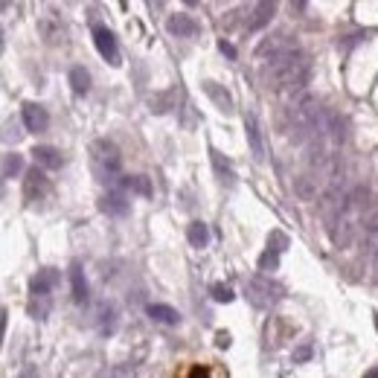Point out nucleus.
I'll return each instance as SVG.
<instances>
[{
	"label": "nucleus",
	"instance_id": "f257e3e1",
	"mask_svg": "<svg viewBox=\"0 0 378 378\" xmlns=\"http://www.w3.org/2000/svg\"><path fill=\"white\" fill-rule=\"evenodd\" d=\"M309 55L303 50H285L280 55L271 58V65L265 67V82L271 90H288V93H297L309 85Z\"/></svg>",
	"mask_w": 378,
	"mask_h": 378
},
{
	"label": "nucleus",
	"instance_id": "f03ea898",
	"mask_svg": "<svg viewBox=\"0 0 378 378\" xmlns=\"http://www.w3.org/2000/svg\"><path fill=\"white\" fill-rule=\"evenodd\" d=\"M90 161L99 181H119V169H123V154H119L116 143L111 140H96L90 146Z\"/></svg>",
	"mask_w": 378,
	"mask_h": 378
},
{
	"label": "nucleus",
	"instance_id": "7ed1b4c3",
	"mask_svg": "<svg viewBox=\"0 0 378 378\" xmlns=\"http://www.w3.org/2000/svg\"><path fill=\"white\" fill-rule=\"evenodd\" d=\"M248 300L256 309H271L274 303L283 300V285H276L268 276H253L248 283Z\"/></svg>",
	"mask_w": 378,
	"mask_h": 378
},
{
	"label": "nucleus",
	"instance_id": "20e7f679",
	"mask_svg": "<svg viewBox=\"0 0 378 378\" xmlns=\"http://www.w3.org/2000/svg\"><path fill=\"white\" fill-rule=\"evenodd\" d=\"M53 192V184H50V177H47V169L44 166H32L24 177V201L27 204H38V201H44V198Z\"/></svg>",
	"mask_w": 378,
	"mask_h": 378
},
{
	"label": "nucleus",
	"instance_id": "39448f33",
	"mask_svg": "<svg viewBox=\"0 0 378 378\" xmlns=\"http://www.w3.org/2000/svg\"><path fill=\"white\" fill-rule=\"evenodd\" d=\"M329 233H332V245L335 248H349L352 242H355V233H358V224H355V218L349 215V212H344L337 222L329 227Z\"/></svg>",
	"mask_w": 378,
	"mask_h": 378
},
{
	"label": "nucleus",
	"instance_id": "423d86ee",
	"mask_svg": "<svg viewBox=\"0 0 378 378\" xmlns=\"http://www.w3.org/2000/svg\"><path fill=\"white\" fill-rule=\"evenodd\" d=\"M93 44L99 50V55L105 58L111 65H119V55H116V41H114V32L108 27H93Z\"/></svg>",
	"mask_w": 378,
	"mask_h": 378
},
{
	"label": "nucleus",
	"instance_id": "0eeeda50",
	"mask_svg": "<svg viewBox=\"0 0 378 378\" xmlns=\"http://www.w3.org/2000/svg\"><path fill=\"white\" fill-rule=\"evenodd\" d=\"M24 126H27V131H35V134L47 131V128H50V114H47V108L35 105V102H27V105H24Z\"/></svg>",
	"mask_w": 378,
	"mask_h": 378
},
{
	"label": "nucleus",
	"instance_id": "6e6552de",
	"mask_svg": "<svg viewBox=\"0 0 378 378\" xmlns=\"http://www.w3.org/2000/svg\"><path fill=\"white\" fill-rule=\"evenodd\" d=\"M201 85H204V93L212 99V105H215L218 111L233 114L236 102H233V96H230V90H227V88H222L218 82H212V79H207V82H201Z\"/></svg>",
	"mask_w": 378,
	"mask_h": 378
},
{
	"label": "nucleus",
	"instance_id": "1a4fd4ad",
	"mask_svg": "<svg viewBox=\"0 0 378 378\" xmlns=\"http://www.w3.org/2000/svg\"><path fill=\"white\" fill-rule=\"evenodd\" d=\"M38 32H41V38L47 44H53V47L65 41V24L58 21L55 15H44L41 21H38Z\"/></svg>",
	"mask_w": 378,
	"mask_h": 378
},
{
	"label": "nucleus",
	"instance_id": "9d476101",
	"mask_svg": "<svg viewBox=\"0 0 378 378\" xmlns=\"http://www.w3.org/2000/svg\"><path fill=\"white\" fill-rule=\"evenodd\" d=\"M58 285V271L55 268H41L38 271L32 280H29V291L32 294H44V297H50V291Z\"/></svg>",
	"mask_w": 378,
	"mask_h": 378
},
{
	"label": "nucleus",
	"instance_id": "9b49d317",
	"mask_svg": "<svg viewBox=\"0 0 378 378\" xmlns=\"http://www.w3.org/2000/svg\"><path fill=\"white\" fill-rule=\"evenodd\" d=\"M166 29H169L172 35H177V38H195L201 27H198L189 15H181V12H177V15H172L169 21H166Z\"/></svg>",
	"mask_w": 378,
	"mask_h": 378
},
{
	"label": "nucleus",
	"instance_id": "f8f14e48",
	"mask_svg": "<svg viewBox=\"0 0 378 378\" xmlns=\"http://www.w3.org/2000/svg\"><path fill=\"white\" fill-rule=\"evenodd\" d=\"M99 210L108 212V215H126L128 212V198L123 189H111L108 195H102V201H99Z\"/></svg>",
	"mask_w": 378,
	"mask_h": 378
},
{
	"label": "nucleus",
	"instance_id": "ddd939ff",
	"mask_svg": "<svg viewBox=\"0 0 378 378\" xmlns=\"http://www.w3.org/2000/svg\"><path fill=\"white\" fill-rule=\"evenodd\" d=\"M274 12H276V0H259V6L253 9V18L248 21V29H265L268 24H271V18H274Z\"/></svg>",
	"mask_w": 378,
	"mask_h": 378
},
{
	"label": "nucleus",
	"instance_id": "4468645a",
	"mask_svg": "<svg viewBox=\"0 0 378 378\" xmlns=\"http://www.w3.org/2000/svg\"><path fill=\"white\" fill-rule=\"evenodd\" d=\"M32 157H35V163L38 166H44V169H62V163H65V157L58 154L53 146H35L32 149Z\"/></svg>",
	"mask_w": 378,
	"mask_h": 378
},
{
	"label": "nucleus",
	"instance_id": "2eb2a0df",
	"mask_svg": "<svg viewBox=\"0 0 378 378\" xmlns=\"http://www.w3.org/2000/svg\"><path fill=\"white\" fill-rule=\"evenodd\" d=\"M245 134H248V143H250V154L256 161L265 157V146H262V137H259V126H256V116H245Z\"/></svg>",
	"mask_w": 378,
	"mask_h": 378
},
{
	"label": "nucleus",
	"instance_id": "dca6fc26",
	"mask_svg": "<svg viewBox=\"0 0 378 378\" xmlns=\"http://www.w3.org/2000/svg\"><path fill=\"white\" fill-rule=\"evenodd\" d=\"M210 161H212V169H215V175H218V181L227 184V187H236V172H233L230 161H224V157H222V151L210 149Z\"/></svg>",
	"mask_w": 378,
	"mask_h": 378
},
{
	"label": "nucleus",
	"instance_id": "f3484780",
	"mask_svg": "<svg viewBox=\"0 0 378 378\" xmlns=\"http://www.w3.org/2000/svg\"><path fill=\"white\" fill-rule=\"evenodd\" d=\"M149 317L157 323H166V326H175V323H181V314H177L172 306H163V303H151L149 306Z\"/></svg>",
	"mask_w": 378,
	"mask_h": 378
},
{
	"label": "nucleus",
	"instance_id": "a211bd4d",
	"mask_svg": "<svg viewBox=\"0 0 378 378\" xmlns=\"http://www.w3.org/2000/svg\"><path fill=\"white\" fill-rule=\"evenodd\" d=\"M326 134L332 137V143H335V146H344V140H346V119H344L341 114H332V111H329Z\"/></svg>",
	"mask_w": 378,
	"mask_h": 378
},
{
	"label": "nucleus",
	"instance_id": "6ab92c4d",
	"mask_svg": "<svg viewBox=\"0 0 378 378\" xmlns=\"http://www.w3.org/2000/svg\"><path fill=\"white\" fill-rule=\"evenodd\" d=\"M285 50H291V44H288V35H274V38H265V41L256 47V53L259 55H280V53H285Z\"/></svg>",
	"mask_w": 378,
	"mask_h": 378
},
{
	"label": "nucleus",
	"instance_id": "aec40b11",
	"mask_svg": "<svg viewBox=\"0 0 378 378\" xmlns=\"http://www.w3.org/2000/svg\"><path fill=\"white\" fill-rule=\"evenodd\" d=\"M70 88H73V93H79V96H85L88 90H90V73L82 67V65H76V67H70Z\"/></svg>",
	"mask_w": 378,
	"mask_h": 378
},
{
	"label": "nucleus",
	"instance_id": "412c9836",
	"mask_svg": "<svg viewBox=\"0 0 378 378\" xmlns=\"http://www.w3.org/2000/svg\"><path fill=\"white\" fill-rule=\"evenodd\" d=\"M70 285H73V303H88V283H85V274L79 271L76 265L70 268Z\"/></svg>",
	"mask_w": 378,
	"mask_h": 378
},
{
	"label": "nucleus",
	"instance_id": "4be33fe9",
	"mask_svg": "<svg viewBox=\"0 0 378 378\" xmlns=\"http://www.w3.org/2000/svg\"><path fill=\"white\" fill-rule=\"evenodd\" d=\"M187 238H189L192 248H207V242H210L207 224H204V222H192V224L187 227Z\"/></svg>",
	"mask_w": 378,
	"mask_h": 378
},
{
	"label": "nucleus",
	"instance_id": "5701e85b",
	"mask_svg": "<svg viewBox=\"0 0 378 378\" xmlns=\"http://www.w3.org/2000/svg\"><path fill=\"white\" fill-rule=\"evenodd\" d=\"M119 187L131 189V192H140V195H151V184H149V177H143V175H134V177L119 175Z\"/></svg>",
	"mask_w": 378,
	"mask_h": 378
},
{
	"label": "nucleus",
	"instance_id": "b1692460",
	"mask_svg": "<svg viewBox=\"0 0 378 378\" xmlns=\"http://www.w3.org/2000/svg\"><path fill=\"white\" fill-rule=\"evenodd\" d=\"M21 172H24V154L6 151L4 154V177H6V181H12V177L21 175Z\"/></svg>",
	"mask_w": 378,
	"mask_h": 378
},
{
	"label": "nucleus",
	"instance_id": "393cba45",
	"mask_svg": "<svg viewBox=\"0 0 378 378\" xmlns=\"http://www.w3.org/2000/svg\"><path fill=\"white\" fill-rule=\"evenodd\" d=\"M47 314H50V297L32 294V300H29V317H32V320H44Z\"/></svg>",
	"mask_w": 378,
	"mask_h": 378
},
{
	"label": "nucleus",
	"instance_id": "a878e982",
	"mask_svg": "<svg viewBox=\"0 0 378 378\" xmlns=\"http://www.w3.org/2000/svg\"><path fill=\"white\" fill-rule=\"evenodd\" d=\"M364 245L370 250H378V212H372L364 222Z\"/></svg>",
	"mask_w": 378,
	"mask_h": 378
},
{
	"label": "nucleus",
	"instance_id": "bb28decb",
	"mask_svg": "<svg viewBox=\"0 0 378 378\" xmlns=\"http://www.w3.org/2000/svg\"><path fill=\"white\" fill-rule=\"evenodd\" d=\"M210 294H212L215 303H233V300H236L233 288H230V285H222V283H215V285L210 288Z\"/></svg>",
	"mask_w": 378,
	"mask_h": 378
},
{
	"label": "nucleus",
	"instance_id": "cd10ccee",
	"mask_svg": "<svg viewBox=\"0 0 378 378\" xmlns=\"http://www.w3.org/2000/svg\"><path fill=\"white\" fill-rule=\"evenodd\" d=\"M268 248L276 250V253H285V248H288V236H285L283 230H271V236H268Z\"/></svg>",
	"mask_w": 378,
	"mask_h": 378
},
{
	"label": "nucleus",
	"instance_id": "c85d7f7f",
	"mask_svg": "<svg viewBox=\"0 0 378 378\" xmlns=\"http://www.w3.org/2000/svg\"><path fill=\"white\" fill-rule=\"evenodd\" d=\"M259 268H262V271H276V268H280V253L268 248V250L259 256Z\"/></svg>",
	"mask_w": 378,
	"mask_h": 378
},
{
	"label": "nucleus",
	"instance_id": "c756f323",
	"mask_svg": "<svg viewBox=\"0 0 378 378\" xmlns=\"http://www.w3.org/2000/svg\"><path fill=\"white\" fill-rule=\"evenodd\" d=\"M309 358H311V344H303L300 349L294 352V361H297V364H300V361H309Z\"/></svg>",
	"mask_w": 378,
	"mask_h": 378
},
{
	"label": "nucleus",
	"instance_id": "7c9ffc66",
	"mask_svg": "<svg viewBox=\"0 0 378 378\" xmlns=\"http://www.w3.org/2000/svg\"><path fill=\"white\" fill-rule=\"evenodd\" d=\"M18 140V137H21V128H18V123H6V134H4V140Z\"/></svg>",
	"mask_w": 378,
	"mask_h": 378
},
{
	"label": "nucleus",
	"instance_id": "2f4dec72",
	"mask_svg": "<svg viewBox=\"0 0 378 378\" xmlns=\"http://www.w3.org/2000/svg\"><path fill=\"white\" fill-rule=\"evenodd\" d=\"M218 50H222L227 58H236V47H233L230 41H224V38H222V41H218Z\"/></svg>",
	"mask_w": 378,
	"mask_h": 378
},
{
	"label": "nucleus",
	"instance_id": "473e14b6",
	"mask_svg": "<svg viewBox=\"0 0 378 378\" xmlns=\"http://www.w3.org/2000/svg\"><path fill=\"white\" fill-rule=\"evenodd\" d=\"M215 344H218V346H222V349H227V346H230V335H227V332H218V337H215Z\"/></svg>",
	"mask_w": 378,
	"mask_h": 378
},
{
	"label": "nucleus",
	"instance_id": "72a5a7b5",
	"mask_svg": "<svg viewBox=\"0 0 378 378\" xmlns=\"http://www.w3.org/2000/svg\"><path fill=\"white\" fill-rule=\"evenodd\" d=\"M291 9H294L297 15H300V12L306 9V0H291Z\"/></svg>",
	"mask_w": 378,
	"mask_h": 378
},
{
	"label": "nucleus",
	"instance_id": "f704fd0d",
	"mask_svg": "<svg viewBox=\"0 0 378 378\" xmlns=\"http://www.w3.org/2000/svg\"><path fill=\"white\" fill-rule=\"evenodd\" d=\"M367 378H378V370H367Z\"/></svg>",
	"mask_w": 378,
	"mask_h": 378
},
{
	"label": "nucleus",
	"instance_id": "c9c22d12",
	"mask_svg": "<svg viewBox=\"0 0 378 378\" xmlns=\"http://www.w3.org/2000/svg\"><path fill=\"white\" fill-rule=\"evenodd\" d=\"M9 4H12V0H4V9H9Z\"/></svg>",
	"mask_w": 378,
	"mask_h": 378
},
{
	"label": "nucleus",
	"instance_id": "e433bc0d",
	"mask_svg": "<svg viewBox=\"0 0 378 378\" xmlns=\"http://www.w3.org/2000/svg\"><path fill=\"white\" fill-rule=\"evenodd\" d=\"M375 271H378V250H375Z\"/></svg>",
	"mask_w": 378,
	"mask_h": 378
},
{
	"label": "nucleus",
	"instance_id": "4c0bfd02",
	"mask_svg": "<svg viewBox=\"0 0 378 378\" xmlns=\"http://www.w3.org/2000/svg\"><path fill=\"white\" fill-rule=\"evenodd\" d=\"M184 4H189V6H192V4H195V0H184Z\"/></svg>",
	"mask_w": 378,
	"mask_h": 378
}]
</instances>
